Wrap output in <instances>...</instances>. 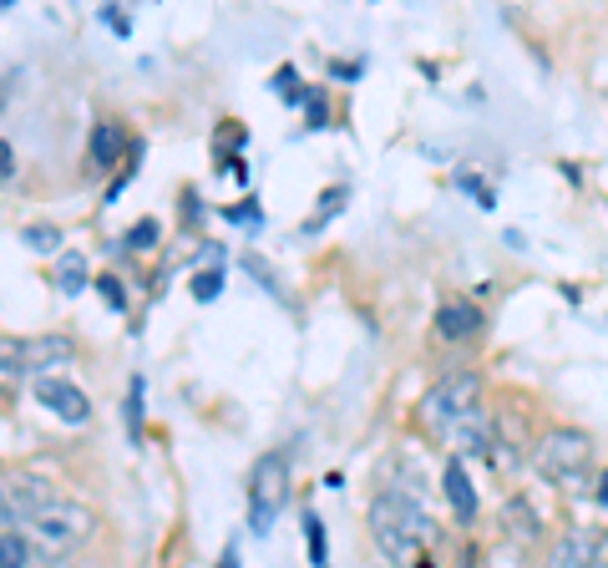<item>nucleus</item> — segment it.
I'll return each mask as SVG.
<instances>
[{"instance_id": "obj_1", "label": "nucleus", "mask_w": 608, "mask_h": 568, "mask_svg": "<svg viewBox=\"0 0 608 568\" xmlns=\"http://www.w3.org/2000/svg\"><path fill=\"white\" fill-rule=\"evenodd\" d=\"M416 416H421L426 432L441 436L447 447L466 452V457L492 452V442H497L487 411H482V376H476V370H447V376L421 397Z\"/></svg>"}, {"instance_id": "obj_2", "label": "nucleus", "mask_w": 608, "mask_h": 568, "mask_svg": "<svg viewBox=\"0 0 608 568\" xmlns=\"http://www.w3.org/2000/svg\"><path fill=\"white\" fill-rule=\"evenodd\" d=\"M371 538L391 568H437L431 543H437V517L426 513L410 492H381L371 502Z\"/></svg>"}, {"instance_id": "obj_3", "label": "nucleus", "mask_w": 608, "mask_h": 568, "mask_svg": "<svg viewBox=\"0 0 608 568\" xmlns=\"http://www.w3.org/2000/svg\"><path fill=\"white\" fill-rule=\"evenodd\" d=\"M92 533H97V513L77 498L46 502V508L26 523L31 558H67V554H77V548H87Z\"/></svg>"}, {"instance_id": "obj_4", "label": "nucleus", "mask_w": 608, "mask_h": 568, "mask_svg": "<svg viewBox=\"0 0 608 568\" xmlns=\"http://www.w3.org/2000/svg\"><path fill=\"white\" fill-rule=\"evenodd\" d=\"M588 463H594V436L578 432V426H548L538 436V472L558 488H583L588 477Z\"/></svg>"}, {"instance_id": "obj_5", "label": "nucleus", "mask_w": 608, "mask_h": 568, "mask_svg": "<svg viewBox=\"0 0 608 568\" xmlns=\"http://www.w3.org/2000/svg\"><path fill=\"white\" fill-rule=\"evenodd\" d=\"M284 502H290V457H284V452H269L249 477V533L254 538H264V533L274 528Z\"/></svg>"}, {"instance_id": "obj_6", "label": "nucleus", "mask_w": 608, "mask_h": 568, "mask_svg": "<svg viewBox=\"0 0 608 568\" xmlns=\"http://www.w3.org/2000/svg\"><path fill=\"white\" fill-rule=\"evenodd\" d=\"M61 492L46 482V477L36 472H21V477H0V528H26L31 517L46 508V502H56Z\"/></svg>"}, {"instance_id": "obj_7", "label": "nucleus", "mask_w": 608, "mask_h": 568, "mask_svg": "<svg viewBox=\"0 0 608 568\" xmlns=\"http://www.w3.org/2000/svg\"><path fill=\"white\" fill-rule=\"evenodd\" d=\"M36 401L52 411V416H61L67 426H81L87 416H92L87 391H81L77 381H67V376H36Z\"/></svg>"}, {"instance_id": "obj_8", "label": "nucleus", "mask_w": 608, "mask_h": 568, "mask_svg": "<svg viewBox=\"0 0 608 568\" xmlns=\"http://www.w3.org/2000/svg\"><path fill=\"white\" fill-rule=\"evenodd\" d=\"M604 564V538L594 528H573L548 548V568H594Z\"/></svg>"}, {"instance_id": "obj_9", "label": "nucleus", "mask_w": 608, "mask_h": 568, "mask_svg": "<svg viewBox=\"0 0 608 568\" xmlns=\"http://www.w3.org/2000/svg\"><path fill=\"white\" fill-rule=\"evenodd\" d=\"M441 492H447L457 523H472L476 517V488H472V472H466L462 457H451V463L441 467Z\"/></svg>"}, {"instance_id": "obj_10", "label": "nucleus", "mask_w": 608, "mask_h": 568, "mask_svg": "<svg viewBox=\"0 0 608 568\" xmlns=\"http://www.w3.org/2000/svg\"><path fill=\"white\" fill-rule=\"evenodd\" d=\"M482 331V310L466 300H447L437 310V335L441 341H472V335Z\"/></svg>"}, {"instance_id": "obj_11", "label": "nucleus", "mask_w": 608, "mask_h": 568, "mask_svg": "<svg viewBox=\"0 0 608 568\" xmlns=\"http://www.w3.org/2000/svg\"><path fill=\"white\" fill-rule=\"evenodd\" d=\"M503 533H513L517 548H538L542 523H538V513H532L522 498H507L503 502Z\"/></svg>"}, {"instance_id": "obj_12", "label": "nucleus", "mask_w": 608, "mask_h": 568, "mask_svg": "<svg viewBox=\"0 0 608 568\" xmlns=\"http://www.w3.org/2000/svg\"><path fill=\"white\" fill-rule=\"evenodd\" d=\"M127 147H133V143H127V133H122V127H117V122H97V127H92V168H117V158H122V153H127Z\"/></svg>"}, {"instance_id": "obj_13", "label": "nucleus", "mask_w": 608, "mask_h": 568, "mask_svg": "<svg viewBox=\"0 0 608 568\" xmlns=\"http://www.w3.org/2000/svg\"><path fill=\"white\" fill-rule=\"evenodd\" d=\"M31 376V360H26V341H15V335H0V386L11 391Z\"/></svg>"}, {"instance_id": "obj_14", "label": "nucleus", "mask_w": 608, "mask_h": 568, "mask_svg": "<svg viewBox=\"0 0 608 568\" xmlns=\"http://www.w3.org/2000/svg\"><path fill=\"white\" fill-rule=\"evenodd\" d=\"M71 356V341L67 335H46V341H26V360L31 370H52L56 360H67Z\"/></svg>"}, {"instance_id": "obj_15", "label": "nucleus", "mask_w": 608, "mask_h": 568, "mask_svg": "<svg viewBox=\"0 0 608 568\" xmlns=\"http://www.w3.org/2000/svg\"><path fill=\"white\" fill-rule=\"evenodd\" d=\"M345 199H350V188H345V183L325 188V193H319V203H315V219H304V234H319V229H325L335 213L345 209Z\"/></svg>"}, {"instance_id": "obj_16", "label": "nucleus", "mask_w": 608, "mask_h": 568, "mask_svg": "<svg viewBox=\"0 0 608 568\" xmlns=\"http://www.w3.org/2000/svg\"><path fill=\"white\" fill-rule=\"evenodd\" d=\"M56 285L61 294H81L87 290V259L77 249H61V265H56Z\"/></svg>"}, {"instance_id": "obj_17", "label": "nucleus", "mask_w": 608, "mask_h": 568, "mask_svg": "<svg viewBox=\"0 0 608 568\" xmlns=\"http://www.w3.org/2000/svg\"><path fill=\"white\" fill-rule=\"evenodd\" d=\"M0 568H31V543L21 528H0Z\"/></svg>"}, {"instance_id": "obj_18", "label": "nucleus", "mask_w": 608, "mask_h": 568, "mask_svg": "<svg viewBox=\"0 0 608 568\" xmlns=\"http://www.w3.org/2000/svg\"><path fill=\"white\" fill-rule=\"evenodd\" d=\"M21 244H26V249H41V254H61V229L56 224H26L21 229Z\"/></svg>"}, {"instance_id": "obj_19", "label": "nucleus", "mask_w": 608, "mask_h": 568, "mask_svg": "<svg viewBox=\"0 0 608 568\" xmlns=\"http://www.w3.org/2000/svg\"><path fill=\"white\" fill-rule=\"evenodd\" d=\"M304 118H309V133H319V127H330V102H325V87H304Z\"/></svg>"}, {"instance_id": "obj_20", "label": "nucleus", "mask_w": 608, "mask_h": 568, "mask_svg": "<svg viewBox=\"0 0 608 568\" xmlns=\"http://www.w3.org/2000/svg\"><path fill=\"white\" fill-rule=\"evenodd\" d=\"M304 538H309V568H330V554H325V523H319V513H304Z\"/></svg>"}, {"instance_id": "obj_21", "label": "nucleus", "mask_w": 608, "mask_h": 568, "mask_svg": "<svg viewBox=\"0 0 608 568\" xmlns=\"http://www.w3.org/2000/svg\"><path fill=\"white\" fill-rule=\"evenodd\" d=\"M218 290H224V265L199 269V275H193V300H199V304L218 300Z\"/></svg>"}, {"instance_id": "obj_22", "label": "nucleus", "mask_w": 608, "mask_h": 568, "mask_svg": "<svg viewBox=\"0 0 608 568\" xmlns=\"http://www.w3.org/2000/svg\"><path fill=\"white\" fill-rule=\"evenodd\" d=\"M143 401H147V386L143 376H133V386H127V432L143 436Z\"/></svg>"}, {"instance_id": "obj_23", "label": "nucleus", "mask_w": 608, "mask_h": 568, "mask_svg": "<svg viewBox=\"0 0 608 568\" xmlns=\"http://www.w3.org/2000/svg\"><path fill=\"white\" fill-rule=\"evenodd\" d=\"M457 183H462L466 193H472V199L482 203V209H497V193H492V188L482 183V178H476V172H466V168H462V172H457Z\"/></svg>"}, {"instance_id": "obj_24", "label": "nucleus", "mask_w": 608, "mask_h": 568, "mask_svg": "<svg viewBox=\"0 0 608 568\" xmlns=\"http://www.w3.org/2000/svg\"><path fill=\"white\" fill-rule=\"evenodd\" d=\"M158 244V219H143V224H133V234H127V249H153Z\"/></svg>"}, {"instance_id": "obj_25", "label": "nucleus", "mask_w": 608, "mask_h": 568, "mask_svg": "<svg viewBox=\"0 0 608 568\" xmlns=\"http://www.w3.org/2000/svg\"><path fill=\"white\" fill-rule=\"evenodd\" d=\"M92 290H97V294H102V300H106V304H112V310H127V294H122V279L102 275V279H97V285H92Z\"/></svg>"}, {"instance_id": "obj_26", "label": "nucleus", "mask_w": 608, "mask_h": 568, "mask_svg": "<svg viewBox=\"0 0 608 568\" xmlns=\"http://www.w3.org/2000/svg\"><path fill=\"white\" fill-rule=\"evenodd\" d=\"M224 219H228V224H259V209L244 199V203H234V209H224Z\"/></svg>"}, {"instance_id": "obj_27", "label": "nucleus", "mask_w": 608, "mask_h": 568, "mask_svg": "<svg viewBox=\"0 0 608 568\" xmlns=\"http://www.w3.org/2000/svg\"><path fill=\"white\" fill-rule=\"evenodd\" d=\"M244 269H249V275H254V279H264L269 290H274V294H279V279H274V269H269V265H264V259H254V254H249V259H244Z\"/></svg>"}, {"instance_id": "obj_28", "label": "nucleus", "mask_w": 608, "mask_h": 568, "mask_svg": "<svg viewBox=\"0 0 608 568\" xmlns=\"http://www.w3.org/2000/svg\"><path fill=\"white\" fill-rule=\"evenodd\" d=\"M102 21H106L112 31H117V36H127V15H122V11H112V5H106V11H102Z\"/></svg>"}, {"instance_id": "obj_29", "label": "nucleus", "mask_w": 608, "mask_h": 568, "mask_svg": "<svg viewBox=\"0 0 608 568\" xmlns=\"http://www.w3.org/2000/svg\"><path fill=\"white\" fill-rule=\"evenodd\" d=\"M274 87H279V92H284V97L294 102V71H290V67H284V71H274Z\"/></svg>"}, {"instance_id": "obj_30", "label": "nucleus", "mask_w": 608, "mask_h": 568, "mask_svg": "<svg viewBox=\"0 0 608 568\" xmlns=\"http://www.w3.org/2000/svg\"><path fill=\"white\" fill-rule=\"evenodd\" d=\"M0 178H11V147L0 143Z\"/></svg>"}, {"instance_id": "obj_31", "label": "nucleus", "mask_w": 608, "mask_h": 568, "mask_svg": "<svg viewBox=\"0 0 608 568\" xmlns=\"http://www.w3.org/2000/svg\"><path fill=\"white\" fill-rule=\"evenodd\" d=\"M598 502H604V508H608V467H604V472H598Z\"/></svg>"}, {"instance_id": "obj_32", "label": "nucleus", "mask_w": 608, "mask_h": 568, "mask_svg": "<svg viewBox=\"0 0 608 568\" xmlns=\"http://www.w3.org/2000/svg\"><path fill=\"white\" fill-rule=\"evenodd\" d=\"M218 568H238V548H224V558H218Z\"/></svg>"}, {"instance_id": "obj_33", "label": "nucleus", "mask_w": 608, "mask_h": 568, "mask_svg": "<svg viewBox=\"0 0 608 568\" xmlns=\"http://www.w3.org/2000/svg\"><path fill=\"white\" fill-rule=\"evenodd\" d=\"M594 568H608V564H594Z\"/></svg>"}]
</instances>
